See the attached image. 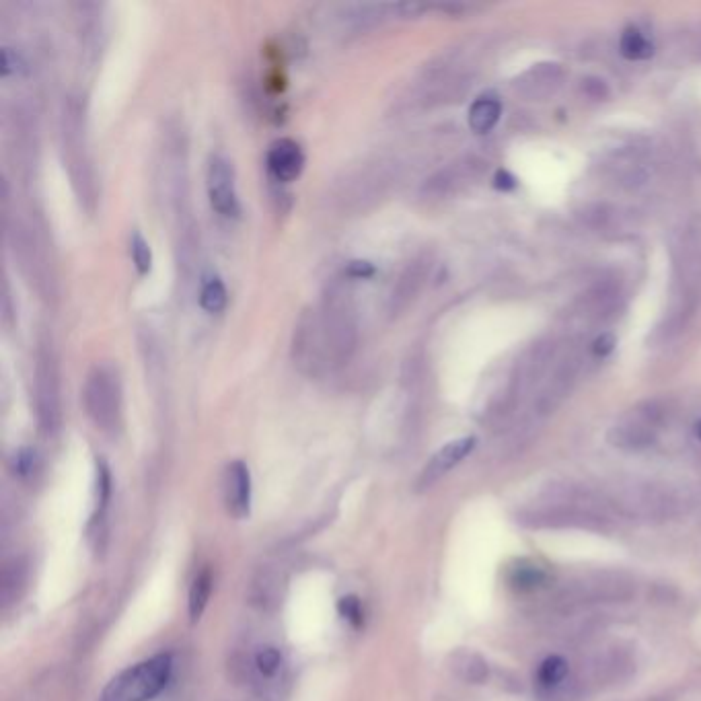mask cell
Returning a JSON list of instances; mask_svg holds the SVG:
<instances>
[{"instance_id":"obj_1","label":"cell","mask_w":701,"mask_h":701,"mask_svg":"<svg viewBox=\"0 0 701 701\" xmlns=\"http://www.w3.org/2000/svg\"><path fill=\"white\" fill-rule=\"evenodd\" d=\"M358 325L348 294L334 288L323 303L303 313L294 329L292 360L309 377L344 366L356 350Z\"/></svg>"},{"instance_id":"obj_2","label":"cell","mask_w":701,"mask_h":701,"mask_svg":"<svg viewBox=\"0 0 701 701\" xmlns=\"http://www.w3.org/2000/svg\"><path fill=\"white\" fill-rule=\"evenodd\" d=\"M173 662L167 654L146 658L107 683L99 701H151L171 681Z\"/></svg>"},{"instance_id":"obj_3","label":"cell","mask_w":701,"mask_h":701,"mask_svg":"<svg viewBox=\"0 0 701 701\" xmlns=\"http://www.w3.org/2000/svg\"><path fill=\"white\" fill-rule=\"evenodd\" d=\"M62 146H64V161L70 171L72 186H75L81 200L91 208V202H95V177H93V167H91L87 142H85L83 107L75 99H70L64 107Z\"/></svg>"},{"instance_id":"obj_4","label":"cell","mask_w":701,"mask_h":701,"mask_svg":"<svg viewBox=\"0 0 701 701\" xmlns=\"http://www.w3.org/2000/svg\"><path fill=\"white\" fill-rule=\"evenodd\" d=\"M85 410L91 422L103 432H116L122 422V387L112 366L97 364L83 389Z\"/></svg>"},{"instance_id":"obj_5","label":"cell","mask_w":701,"mask_h":701,"mask_svg":"<svg viewBox=\"0 0 701 701\" xmlns=\"http://www.w3.org/2000/svg\"><path fill=\"white\" fill-rule=\"evenodd\" d=\"M35 410L44 434L52 436L62 424L60 366L50 342H42L35 358Z\"/></svg>"},{"instance_id":"obj_6","label":"cell","mask_w":701,"mask_h":701,"mask_svg":"<svg viewBox=\"0 0 701 701\" xmlns=\"http://www.w3.org/2000/svg\"><path fill=\"white\" fill-rule=\"evenodd\" d=\"M391 183H393L391 169L385 163H375L348 177L340 186L336 198L342 208L358 212L377 204V200H381L387 194Z\"/></svg>"},{"instance_id":"obj_7","label":"cell","mask_w":701,"mask_h":701,"mask_svg":"<svg viewBox=\"0 0 701 701\" xmlns=\"http://www.w3.org/2000/svg\"><path fill=\"white\" fill-rule=\"evenodd\" d=\"M208 196L212 208L223 216L239 214V198L235 190V171L227 157L214 155L208 165Z\"/></svg>"},{"instance_id":"obj_8","label":"cell","mask_w":701,"mask_h":701,"mask_svg":"<svg viewBox=\"0 0 701 701\" xmlns=\"http://www.w3.org/2000/svg\"><path fill=\"white\" fill-rule=\"evenodd\" d=\"M656 414L650 405L648 412H638L636 416L615 424L609 432V442L621 451H642L648 449L656 438Z\"/></svg>"},{"instance_id":"obj_9","label":"cell","mask_w":701,"mask_h":701,"mask_svg":"<svg viewBox=\"0 0 701 701\" xmlns=\"http://www.w3.org/2000/svg\"><path fill=\"white\" fill-rule=\"evenodd\" d=\"M564 83V68L556 62H541L531 66L516 79L514 89L529 101H543L556 95Z\"/></svg>"},{"instance_id":"obj_10","label":"cell","mask_w":701,"mask_h":701,"mask_svg":"<svg viewBox=\"0 0 701 701\" xmlns=\"http://www.w3.org/2000/svg\"><path fill=\"white\" fill-rule=\"evenodd\" d=\"M11 243H13V253L19 260L25 276L29 278V282H35L38 286L48 284L46 257L42 253L40 241L35 237V233H31L27 225L19 223L11 229Z\"/></svg>"},{"instance_id":"obj_11","label":"cell","mask_w":701,"mask_h":701,"mask_svg":"<svg viewBox=\"0 0 701 701\" xmlns=\"http://www.w3.org/2000/svg\"><path fill=\"white\" fill-rule=\"evenodd\" d=\"M475 449V438L473 436H465L459 440L449 442V445L442 447L430 461L428 465L422 469L420 477H418V490H428L432 488L436 482H440L442 477H445L453 467H457L471 451Z\"/></svg>"},{"instance_id":"obj_12","label":"cell","mask_w":701,"mask_h":701,"mask_svg":"<svg viewBox=\"0 0 701 701\" xmlns=\"http://www.w3.org/2000/svg\"><path fill=\"white\" fill-rule=\"evenodd\" d=\"M428 274H430V262L426 260V257L414 260L408 268L401 272L397 284L393 286L391 297H389V313L391 315H399L401 311H405L416 301V297L428 280Z\"/></svg>"},{"instance_id":"obj_13","label":"cell","mask_w":701,"mask_h":701,"mask_svg":"<svg viewBox=\"0 0 701 701\" xmlns=\"http://www.w3.org/2000/svg\"><path fill=\"white\" fill-rule=\"evenodd\" d=\"M266 163H268L270 175L276 181L288 183L301 175V171L305 167V153L299 146V142H294L290 138H282L270 146Z\"/></svg>"},{"instance_id":"obj_14","label":"cell","mask_w":701,"mask_h":701,"mask_svg":"<svg viewBox=\"0 0 701 701\" xmlns=\"http://www.w3.org/2000/svg\"><path fill=\"white\" fill-rule=\"evenodd\" d=\"M225 502L235 519H245L251 506V477L241 461H233L225 471Z\"/></svg>"},{"instance_id":"obj_15","label":"cell","mask_w":701,"mask_h":701,"mask_svg":"<svg viewBox=\"0 0 701 701\" xmlns=\"http://www.w3.org/2000/svg\"><path fill=\"white\" fill-rule=\"evenodd\" d=\"M284 586H286V580H284L282 572H278L270 566L262 568L251 582V590H249L251 603L262 611L278 609L282 603V597H284Z\"/></svg>"},{"instance_id":"obj_16","label":"cell","mask_w":701,"mask_h":701,"mask_svg":"<svg viewBox=\"0 0 701 701\" xmlns=\"http://www.w3.org/2000/svg\"><path fill=\"white\" fill-rule=\"evenodd\" d=\"M574 377H576V360H564L553 377L549 379V383L545 385V389L539 393V399L535 403V408L539 414H549L558 408V405L564 401V397L570 393V387L574 385Z\"/></svg>"},{"instance_id":"obj_17","label":"cell","mask_w":701,"mask_h":701,"mask_svg":"<svg viewBox=\"0 0 701 701\" xmlns=\"http://www.w3.org/2000/svg\"><path fill=\"white\" fill-rule=\"evenodd\" d=\"M479 169H482V163L475 161V159H467V161H459L447 169H442L438 171L432 179H428L426 183V190L430 194H451L455 190H459L461 186H465V183L473 177L479 175Z\"/></svg>"},{"instance_id":"obj_18","label":"cell","mask_w":701,"mask_h":701,"mask_svg":"<svg viewBox=\"0 0 701 701\" xmlns=\"http://www.w3.org/2000/svg\"><path fill=\"white\" fill-rule=\"evenodd\" d=\"M502 116V103L494 95H484L473 101L469 109V126L477 134H488L494 130Z\"/></svg>"},{"instance_id":"obj_19","label":"cell","mask_w":701,"mask_h":701,"mask_svg":"<svg viewBox=\"0 0 701 701\" xmlns=\"http://www.w3.org/2000/svg\"><path fill=\"white\" fill-rule=\"evenodd\" d=\"M451 669L459 679L473 685H479L488 679V662L475 652H467V650L455 652V656L451 658Z\"/></svg>"},{"instance_id":"obj_20","label":"cell","mask_w":701,"mask_h":701,"mask_svg":"<svg viewBox=\"0 0 701 701\" xmlns=\"http://www.w3.org/2000/svg\"><path fill=\"white\" fill-rule=\"evenodd\" d=\"M619 52L627 60H646V58H650L654 54V46H652V42L646 38V35L640 29L627 27L623 31V35H621Z\"/></svg>"},{"instance_id":"obj_21","label":"cell","mask_w":701,"mask_h":701,"mask_svg":"<svg viewBox=\"0 0 701 701\" xmlns=\"http://www.w3.org/2000/svg\"><path fill=\"white\" fill-rule=\"evenodd\" d=\"M25 564L21 560H11L3 568V578H0V595L5 603H13L19 597V590L25 582Z\"/></svg>"},{"instance_id":"obj_22","label":"cell","mask_w":701,"mask_h":701,"mask_svg":"<svg viewBox=\"0 0 701 701\" xmlns=\"http://www.w3.org/2000/svg\"><path fill=\"white\" fill-rule=\"evenodd\" d=\"M227 288L223 284V280L210 276L202 282L200 288V305L204 311L208 313H220L227 307Z\"/></svg>"},{"instance_id":"obj_23","label":"cell","mask_w":701,"mask_h":701,"mask_svg":"<svg viewBox=\"0 0 701 701\" xmlns=\"http://www.w3.org/2000/svg\"><path fill=\"white\" fill-rule=\"evenodd\" d=\"M568 660L562 658V656H549L541 662V667H539V673H537V681L541 687L545 689H556L560 687L566 677H568Z\"/></svg>"},{"instance_id":"obj_24","label":"cell","mask_w":701,"mask_h":701,"mask_svg":"<svg viewBox=\"0 0 701 701\" xmlns=\"http://www.w3.org/2000/svg\"><path fill=\"white\" fill-rule=\"evenodd\" d=\"M212 593V574L210 570H204L196 576L192 588H190V617L192 621H198L210 601Z\"/></svg>"},{"instance_id":"obj_25","label":"cell","mask_w":701,"mask_h":701,"mask_svg":"<svg viewBox=\"0 0 701 701\" xmlns=\"http://www.w3.org/2000/svg\"><path fill=\"white\" fill-rule=\"evenodd\" d=\"M543 580H545V574H543L541 568H537V566H523V564L516 566L512 570V576H510V582L516 588H521V590H533Z\"/></svg>"},{"instance_id":"obj_26","label":"cell","mask_w":701,"mask_h":701,"mask_svg":"<svg viewBox=\"0 0 701 701\" xmlns=\"http://www.w3.org/2000/svg\"><path fill=\"white\" fill-rule=\"evenodd\" d=\"M130 251H132V260H134V266L140 274H146L151 270V262H153V257H151V249L149 245H146V241L134 233L132 241H130Z\"/></svg>"},{"instance_id":"obj_27","label":"cell","mask_w":701,"mask_h":701,"mask_svg":"<svg viewBox=\"0 0 701 701\" xmlns=\"http://www.w3.org/2000/svg\"><path fill=\"white\" fill-rule=\"evenodd\" d=\"M582 89L586 95H590L593 99H605L607 97V85L601 79L590 77L586 81H582Z\"/></svg>"},{"instance_id":"obj_28","label":"cell","mask_w":701,"mask_h":701,"mask_svg":"<svg viewBox=\"0 0 701 701\" xmlns=\"http://www.w3.org/2000/svg\"><path fill=\"white\" fill-rule=\"evenodd\" d=\"M35 467V453L33 451H21L17 457H15V471L19 475H29Z\"/></svg>"},{"instance_id":"obj_29","label":"cell","mask_w":701,"mask_h":701,"mask_svg":"<svg viewBox=\"0 0 701 701\" xmlns=\"http://www.w3.org/2000/svg\"><path fill=\"white\" fill-rule=\"evenodd\" d=\"M21 70V58L19 54H15L11 48H5L3 50V75L9 77L13 75V72Z\"/></svg>"},{"instance_id":"obj_30","label":"cell","mask_w":701,"mask_h":701,"mask_svg":"<svg viewBox=\"0 0 701 701\" xmlns=\"http://www.w3.org/2000/svg\"><path fill=\"white\" fill-rule=\"evenodd\" d=\"M340 607H342V613H344V617H346V619L354 621L356 625L362 621V619H360V617H362V609H360V605H358V601H356V599H352V597L342 599Z\"/></svg>"},{"instance_id":"obj_31","label":"cell","mask_w":701,"mask_h":701,"mask_svg":"<svg viewBox=\"0 0 701 701\" xmlns=\"http://www.w3.org/2000/svg\"><path fill=\"white\" fill-rule=\"evenodd\" d=\"M613 348H615V338H613V334H603V336L595 342L593 352H595L597 356H607V354L613 352Z\"/></svg>"},{"instance_id":"obj_32","label":"cell","mask_w":701,"mask_h":701,"mask_svg":"<svg viewBox=\"0 0 701 701\" xmlns=\"http://www.w3.org/2000/svg\"><path fill=\"white\" fill-rule=\"evenodd\" d=\"M348 274L356 276V278H366V276L373 274V266L366 264V262H352L348 266Z\"/></svg>"},{"instance_id":"obj_33","label":"cell","mask_w":701,"mask_h":701,"mask_svg":"<svg viewBox=\"0 0 701 701\" xmlns=\"http://www.w3.org/2000/svg\"><path fill=\"white\" fill-rule=\"evenodd\" d=\"M693 52H695V58L701 62V27L697 29L695 38H693Z\"/></svg>"},{"instance_id":"obj_34","label":"cell","mask_w":701,"mask_h":701,"mask_svg":"<svg viewBox=\"0 0 701 701\" xmlns=\"http://www.w3.org/2000/svg\"><path fill=\"white\" fill-rule=\"evenodd\" d=\"M697 438H701V422L697 424Z\"/></svg>"}]
</instances>
